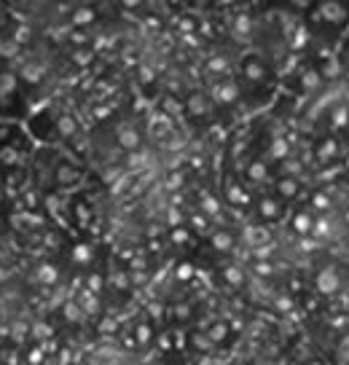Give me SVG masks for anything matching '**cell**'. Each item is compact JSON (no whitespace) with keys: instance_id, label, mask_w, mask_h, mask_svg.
I'll return each mask as SVG.
<instances>
[{"instance_id":"6da1fadb","label":"cell","mask_w":349,"mask_h":365,"mask_svg":"<svg viewBox=\"0 0 349 365\" xmlns=\"http://www.w3.org/2000/svg\"><path fill=\"white\" fill-rule=\"evenodd\" d=\"M22 105V78L5 54H0V116H14Z\"/></svg>"},{"instance_id":"7a4b0ae2","label":"cell","mask_w":349,"mask_h":365,"mask_svg":"<svg viewBox=\"0 0 349 365\" xmlns=\"http://www.w3.org/2000/svg\"><path fill=\"white\" fill-rule=\"evenodd\" d=\"M320 16H322L328 25H344L347 16H349V8L341 0H322V3H320Z\"/></svg>"},{"instance_id":"3957f363","label":"cell","mask_w":349,"mask_h":365,"mask_svg":"<svg viewBox=\"0 0 349 365\" xmlns=\"http://www.w3.org/2000/svg\"><path fill=\"white\" fill-rule=\"evenodd\" d=\"M213 100L220 102V105H231V102L239 100V83L231 81V78H223V81L215 83L213 89Z\"/></svg>"},{"instance_id":"277c9868","label":"cell","mask_w":349,"mask_h":365,"mask_svg":"<svg viewBox=\"0 0 349 365\" xmlns=\"http://www.w3.org/2000/svg\"><path fill=\"white\" fill-rule=\"evenodd\" d=\"M266 76H268V70H266V65H263L261 59H255V56L244 59V65H242V78L244 81L261 83V81H266Z\"/></svg>"},{"instance_id":"5b68a950","label":"cell","mask_w":349,"mask_h":365,"mask_svg":"<svg viewBox=\"0 0 349 365\" xmlns=\"http://www.w3.org/2000/svg\"><path fill=\"white\" fill-rule=\"evenodd\" d=\"M314 285H317V290L322 295H330L339 290V274H336L333 269H322L317 274V279H314Z\"/></svg>"},{"instance_id":"8992f818","label":"cell","mask_w":349,"mask_h":365,"mask_svg":"<svg viewBox=\"0 0 349 365\" xmlns=\"http://www.w3.org/2000/svg\"><path fill=\"white\" fill-rule=\"evenodd\" d=\"M78 180H81V172H78L76 167H70L67 161H62L59 167H56V172H54V182H56V185L67 188V185H76Z\"/></svg>"},{"instance_id":"52a82bcc","label":"cell","mask_w":349,"mask_h":365,"mask_svg":"<svg viewBox=\"0 0 349 365\" xmlns=\"http://www.w3.org/2000/svg\"><path fill=\"white\" fill-rule=\"evenodd\" d=\"M186 110L191 113L193 118L204 116V113L210 110V97H207V94H202V91H193V94L186 100Z\"/></svg>"},{"instance_id":"ba28073f","label":"cell","mask_w":349,"mask_h":365,"mask_svg":"<svg viewBox=\"0 0 349 365\" xmlns=\"http://www.w3.org/2000/svg\"><path fill=\"white\" fill-rule=\"evenodd\" d=\"M116 140H118V145H121L124 151H137V148H140V132L132 129V127H118Z\"/></svg>"},{"instance_id":"9c48e42d","label":"cell","mask_w":349,"mask_h":365,"mask_svg":"<svg viewBox=\"0 0 349 365\" xmlns=\"http://www.w3.org/2000/svg\"><path fill=\"white\" fill-rule=\"evenodd\" d=\"M258 212H261V218H266V220H277L279 215H282V204H279L277 199H261Z\"/></svg>"},{"instance_id":"30bf717a","label":"cell","mask_w":349,"mask_h":365,"mask_svg":"<svg viewBox=\"0 0 349 365\" xmlns=\"http://www.w3.org/2000/svg\"><path fill=\"white\" fill-rule=\"evenodd\" d=\"M339 153V142L333 140V137H328V140H320L317 151H314V156H317V161H330V158Z\"/></svg>"},{"instance_id":"8fae6325","label":"cell","mask_w":349,"mask_h":365,"mask_svg":"<svg viewBox=\"0 0 349 365\" xmlns=\"http://www.w3.org/2000/svg\"><path fill=\"white\" fill-rule=\"evenodd\" d=\"M298 191H301V182L295 180V178H282L277 182V193H279V199H293V196H298Z\"/></svg>"},{"instance_id":"7c38bea8","label":"cell","mask_w":349,"mask_h":365,"mask_svg":"<svg viewBox=\"0 0 349 365\" xmlns=\"http://www.w3.org/2000/svg\"><path fill=\"white\" fill-rule=\"evenodd\" d=\"M293 231H295V234H312V231H314V218L306 212V209L295 212V218H293Z\"/></svg>"},{"instance_id":"4fadbf2b","label":"cell","mask_w":349,"mask_h":365,"mask_svg":"<svg viewBox=\"0 0 349 365\" xmlns=\"http://www.w3.org/2000/svg\"><path fill=\"white\" fill-rule=\"evenodd\" d=\"M266 175H268L266 161H250V167H247V180H250V182H261V180H266Z\"/></svg>"},{"instance_id":"5bb4252c","label":"cell","mask_w":349,"mask_h":365,"mask_svg":"<svg viewBox=\"0 0 349 365\" xmlns=\"http://www.w3.org/2000/svg\"><path fill=\"white\" fill-rule=\"evenodd\" d=\"M213 247L220 250V253H228V250L234 247V236L228 231H215L213 234Z\"/></svg>"},{"instance_id":"9a60e30c","label":"cell","mask_w":349,"mask_h":365,"mask_svg":"<svg viewBox=\"0 0 349 365\" xmlns=\"http://www.w3.org/2000/svg\"><path fill=\"white\" fill-rule=\"evenodd\" d=\"M78 304H81L83 314H97V312H100V301H97V293H91V290L81 295V301H78Z\"/></svg>"},{"instance_id":"2e32d148","label":"cell","mask_w":349,"mask_h":365,"mask_svg":"<svg viewBox=\"0 0 349 365\" xmlns=\"http://www.w3.org/2000/svg\"><path fill=\"white\" fill-rule=\"evenodd\" d=\"M320 83H322V76H320L317 70H306L304 76H301V86H304L306 91H314Z\"/></svg>"},{"instance_id":"e0dca14e","label":"cell","mask_w":349,"mask_h":365,"mask_svg":"<svg viewBox=\"0 0 349 365\" xmlns=\"http://www.w3.org/2000/svg\"><path fill=\"white\" fill-rule=\"evenodd\" d=\"M56 129H59L62 137H70V134H76V121L70 116H59L56 118Z\"/></svg>"},{"instance_id":"ac0fdd59","label":"cell","mask_w":349,"mask_h":365,"mask_svg":"<svg viewBox=\"0 0 349 365\" xmlns=\"http://www.w3.org/2000/svg\"><path fill=\"white\" fill-rule=\"evenodd\" d=\"M207 336L213 339V344H218V341H223V339L228 336V325H226V322H215L213 328L207 330Z\"/></svg>"},{"instance_id":"d6986e66","label":"cell","mask_w":349,"mask_h":365,"mask_svg":"<svg viewBox=\"0 0 349 365\" xmlns=\"http://www.w3.org/2000/svg\"><path fill=\"white\" fill-rule=\"evenodd\" d=\"M73 261H76V263H89L91 261V247H86V244L73 247Z\"/></svg>"},{"instance_id":"ffe728a7","label":"cell","mask_w":349,"mask_h":365,"mask_svg":"<svg viewBox=\"0 0 349 365\" xmlns=\"http://www.w3.org/2000/svg\"><path fill=\"white\" fill-rule=\"evenodd\" d=\"M91 19H94V11L91 8H78L76 14H73V25H86Z\"/></svg>"},{"instance_id":"44dd1931","label":"cell","mask_w":349,"mask_h":365,"mask_svg":"<svg viewBox=\"0 0 349 365\" xmlns=\"http://www.w3.org/2000/svg\"><path fill=\"white\" fill-rule=\"evenodd\" d=\"M234 32H237L239 38H250V19L247 16H239L237 25H234Z\"/></svg>"},{"instance_id":"7402d4cb","label":"cell","mask_w":349,"mask_h":365,"mask_svg":"<svg viewBox=\"0 0 349 365\" xmlns=\"http://www.w3.org/2000/svg\"><path fill=\"white\" fill-rule=\"evenodd\" d=\"M223 277H226V282H231V285H242V271L237 269V266H228V269H223Z\"/></svg>"},{"instance_id":"603a6c76","label":"cell","mask_w":349,"mask_h":365,"mask_svg":"<svg viewBox=\"0 0 349 365\" xmlns=\"http://www.w3.org/2000/svg\"><path fill=\"white\" fill-rule=\"evenodd\" d=\"M65 317L73 319V322H76V319H81V317H83L81 304H65Z\"/></svg>"},{"instance_id":"cb8c5ba5","label":"cell","mask_w":349,"mask_h":365,"mask_svg":"<svg viewBox=\"0 0 349 365\" xmlns=\"http://www.w3.org/2000/svg\"><path fill=\"white\" fill-rule=\"evenodd\" d=\"M271 156H274V158H285V156H288V142H285V140H274Z\"/></svg>"},{"instance_id":"d4e9b609","label":"cell","mask_w":349,"mask_h":365,"mask_svg":"<svg viewBox=\"0 0 349 365\" xmlns=\"http://www.w3.org/2000/svg\"><path fill=\"white\" fill-rule=\"evenodd\" d=\"M347 121H349V110L347 107H336L333 110V127H344Z\"/></svg>"},{"instance_id":"484cf974","label":"cell","mask_w":349,"mask_h":365,"mask_svg":"<svg viewBox=\"0 0 349 365\" xmlns=\"http://www.w3.org/2000/svg\"><path fill=\"white\" fill-rule=\"evenodd\" d=\"M73 59H76L78 65H89V62L94 59V51H89V49H78V51H76V56H73Z\"/></svg>"},{"instance_id":"4316f807","label":"cell","mask_w":349,"mask_h":365,"mask_svg":"<svg viewBox=\"0 0 349 365\" xmlns=\"http://www.w3.org/2000/svg\"><path fill=\"white\" fill-rule=\"evenodd\" d=\"M228 199H231L234 204H244V191L239 185H228Z\"/></svg>"},{"instance_id":"83f0119b","label":"cell","mask_w":349,"mask_h":365,"mask_svg":"<svg viewBox=\"0 0 349 365\" xmlns=\"http://www.w3.org/2000/svg\"><path fill=\"white\" fill-rule=\"evenodd\" d=\"M202 209H204V215H215L220 207H218V202H215L213 196H204L202 199Z\"/></svg>"},{"instance_id":"f1b7e54d","label":"cell","mask_w":349,"mask_h":365,"mask_svg":"<svg viewBox=\"0 0 349 365\" xmlns=\"http://www.w3.org/2000/svg\"><path fill=\"white\" fill-rule=\"evenodd\" d=\"M38 277H41L43 282H56V269H54V266H41Z\"/></svg>"},{"instance_id":"f546056e","label":"cell","mask_w":349,"mask_h":365,"mask_svg":"<svg viewBox=\"0 0 349 365\" xmlns=\"http://www.w3.org/2000/svg\"><path fill=\"white\" fill-rule=\"evenodd\" d=\"M339 360L341 363H349V336L339 341Z\"/></svg>"},{"instance_id":"4dcf8cb0","label":"cell","mask_w":349,"mask_h":365,"mask_svg":"<svg viewBox=\"0 0 349 365\" xmlns=\"http://www.w3.org/2000/svg\"><path fill=\"white\" fill-rule=\"evenodd\" d=\"M191 277H193V266L191 263H180V266H177V279L186 282V279H191Z\"/></svg>"},{"instance_id":"1f68e13d","label":"cell","mask_w":349,"mask_h":365,"mask_svg":"<svg viewBox=\"0 0 349 365\" xmlns=\"http://www.w3.org/2000/svg\"><path fill=\"white\" fill-rule=\"evenodd\" d=\"M89 290H91V293H100V290H102V277H100V274H91V277H89Z\"/></svg>"},{"instance_id":"d6a6232c","label":"cell","mask_w":349,"mask_h":365,"mask_svg":"<svg viewBox=\"0 0 349 365\" xmlns=\"http://www.w3.org/2000/svg\"><path fill=\"white\" fill-rule=\"evenodd\" d=\"M148 339H151V328H148V325H140V328H137V341L145 344Z\"/></svg>"},{"instance_id":"836d02e7","label":"cell","mask_w":349,"mask_h":365,"mask_svg":"<svg viewBox=\"0 0 349 365\" xmlns=\"http://www.w3.org/2000/svg\"><path fill=\"white\" fill-rule=\"evenodd\" d=\"M328 231H330V226L325 223V220H314V234H317V236H325Z\"/></svg>"},{"instance_id":"e575fe53","label":"cell","mask_w":349,"mask_h":365,"mask_svg":"<svg viewBox=\"0 0 349 365\" xmlns=\"http://www.w3.org/2000/svg\"><path fill=\"white\" fill-rule=\"evenodd\" d=\"M193 228H199V231H207V218H204V215H193Z\"/></svg>"},{"instance_id":"d590c367","label":"cell","mask_w":349,"mask_h":365,"mask_svg":"<svg viewBox=\"0 0 349 365\" xmlns=\"http://www.w3.org/2000/svg\"><path fill=\"white\" fill-rule=\"evenodd\" d=\"M186 239H188V231H186V228H177V231H172V242H186Z\"/></svg>"},{"instance_id":"8d00e7d4","label":"cell","mask_w":349,"mask_h":365,"mask_svg":"<svg viewBox=\"0 0 349 365\" xmlns=\"http://www.w3.org/2000/svg\"><path fill=\"white\" fill-rule=\"evenodd\" d=\"M175 314L180 317V319H188V314H191V309H188L186 304H180V306H175Z\"/></svg>"},{"instance_id":"74e56055","label":"cell","mask_w":349,"mask_h":365,"mask_svg":"<svg viewBox=\"0 0 349 365\" xmlns=\"http://www.w3.org/2000/svg\"><path fill=\"white\" fill-rule=\"evenodd\" d=\"M328 196H322V193H320V196H314V207H317V209H325V207H328Z\"/></svg>"},{"instance_id":"f35d334b","label":"cell","mask_w":349,"mask_h":365,"mask_svg":"<svg viewBox=\"0 0 349 365\" xmlns=\"http://www.w3.org/2000/svg\"><path fill=\"white\" fill-rule=\"evenodd\" d=\"M32 330H35V336H38V339H46V336L51 333V328H46V325H35Z\"/></svg>"},{"instance_id":"ab89813d","label":"cell","mask_w":349,"mask_h":365,"mask_svg":"<svg viewBox=\"0 0 349 365\" xmlns=\"http://www.w3.org/2000/svg\"><path fill=\"white\" fill-rule=\"evenodd\" d=\"M255 271L266 274V277H268V274H271V263H258V266H255Z\"/></svg>"},{"instance_id":"60d3db41","label":"cell","mask_w":349,"mask_h":365,"mask_svg":"<svg viewBox=\"0 0 349 365\" xmlns=\"http://www.w3.org/2000/svg\"><path fill=\"white\" fill-rule=\"evenodd\" d=\"M124 5L127 8H137V5H142V0H124Z\"/></svg>"},{"instance_id":"b9f144b4","label":"cell","mask_w":349,"mask_h":365,"mask_svg":"<svg viewBox=\"0 0 349 365\" xmlns=\"http://www.w3.org/2000/svg\"><path fill=\"white\" fill-rule=\"evenodd\" d=\"M193 5H207V0H191Z\"/></svg>"},{"instance_id":"7bdbcfd3","label":"cell","mask_w":349,"mask_h":365,"mask_svg":"<svg viewBox=\"0 0 349 365\" xmlns=\"http://www.w3.org/2000/svg\"><path fill=\"white\" fill-rule=\"evenodd\" d=\"M306 365H322V363H306Z\"/></svg>"},{"instance_id":"ee69618b","label":"cell","mask_w":349,"mask_h":365,"mask_svg":"<svg viewBox=\"0 0 349 365\" xmlns=\"http://www.w3.org/2000/svg\"><path fill=\"white\" fill-rule=\"evenodd\" d=\"M347 220H349V212H347Z\"/></svg>"}]
</instances>
